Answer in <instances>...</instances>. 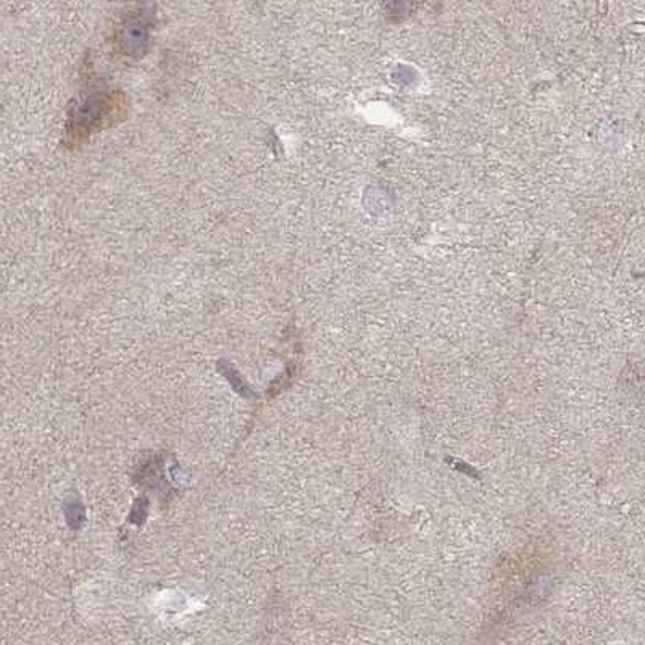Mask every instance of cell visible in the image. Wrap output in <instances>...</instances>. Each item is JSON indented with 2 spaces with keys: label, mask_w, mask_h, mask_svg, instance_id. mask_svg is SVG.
I'll return each mask as SVG.
<instances>
[{
  "label": "cell",
  "mask_w": 645,
  "mask_h": 645,
  "mask_svg": "<svg viewBox=\"0 0 645 645\" xmlns=\"http://www.w3.org/2000/svg\"><path fill=\"white\" fill-rule=\"evenodd\" d=\"M126 96L120 90L94 87L89 93L83 94L70 109L65 131L66 146L72 149L80 147L94 134L119 123L126 117Z\"/></svg>",
  "instance_id": "obj_1"
},
{
  "label": "cell",
  "mask_w": 645,
  "mask_h": 645,
  "mask_svg": "<svg viewBox=\"0 0 645 645\" xmlns=\"http://www.w3.org/2000/svg\"><path fill=\"white\" fill-rule=\"evenodd\" d=\"M149 39V20L144 15H134L120 26L117 33V47L127 57L143 56Z\"/></svg>",
  "instance_id": "obj_2"
}]
</instances>
